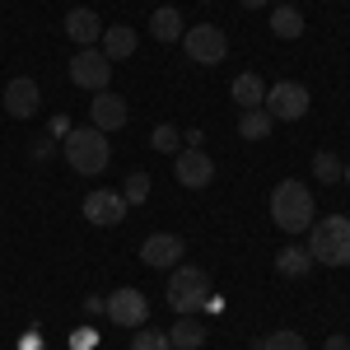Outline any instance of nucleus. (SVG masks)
Here are the masks:
<instances>
[{"label": "nucleus", "mask_w": 350, "mask_h": 350, "mask_svg": "<svg viewBox=\"0 0 350 350\" xmlns=\"http://www.w3.org/2000/svg\"><path fill=\"white\" fill-rule=\"evenodd\" d=\"M103 313L117 327H145L150 323V299L140 295V290H131V285H117L108 295V304H103Z\"/></svg>", "instance_id": "6e6552de"}, {"label": "nucleus", "mask_w": 350, "mask_h": 350, "mask_svg": "<svg viewBox=\"0 0 350 350\" xmlns=\"http://www.w3.org/2000/svg\"><path fill=\"white\" fill-rule=\"evenodd\" d=\"M19 350H42V336H38V332H28L24 341H19Z\"/></svg>", "instance_id": "c756f323"}, {"label": "nucleus", "mask_w": 350, "mask_h": 350, "mask_svg": "<svg viewBox=\"0 0 350 350\" xmlns=\"http://www.w3.org/2000/svg\"><path fill=\"white\" fill-rule=\"evenodd\" d=\"M122 196H126V206L150 201V173H131V178H126V187H122Z\"/></svg>", "instance_id": "393cba45"}, {"label": "nucleus", "mask_w": 350, "mask_h": 350, "mask_svg": "<svg viewBox=\"0 0 350 350\" xmlns=\"http://www.w3.org/2000/svg\"><path fill=\"white\" fill-rule=\"evenodd\" d=\"M313 215H318L313 191L304 187L299 178L275 183V191H271V219H275V229H285V234H308V229H313Z\"/></svg>", "instance_id": "f257e3e1"}, {"label": "nucleus", "mask_w": 350, "mask_h": 350, "mask_svg": "<svg viewBox=\"0 0 350 350\" xmlns=\"http://www.w3.org/2000/svg\"><path fill=\"white\" fill-rule=\"evenodd\" d=\"M28 154L42 163V159H52V154H56V145H52V140H33V150H28Z\"/></svg>", "instance_id": "bb28decb"}, {"label": "nucleus", "mask_w": 350, "mask_h": 350, "mask_svg": "<svg viewBox=\"0 0 350 350\" xmlns=\"http://www.w3.org/2000/svg\"><path fill=\"white\" fill-rule=\"evenodd\" d=\"M61 154H66V163H70L80 178H98L112 159V145L98 126H75V131L61 135Z\"/></svg>", "instance_id": "f03ea898"}, {"label": "nucleus", "mask_w": 350, "mask_h": 350, "mask_svg": "<svg viewBox=\"0 0 350 350\" xmlns=\"http://www.w3.org/2000/svg\"><path fill=\"white\" fill-rule=\"evenodd\" d=\"M70 346H75V350H94V346H98V336H94V332H75Z\"/></svg>", "instance_id": "cd10ccee"}, {"label": "nucleus", "mask_w": 350, "mask_h": 350, "mask_svg": "<svg viewBox=\"0 0 350 350\" xmlns=\"http://www.w3.org/2000/svg\"><path fill=\"white\" fill-rule=\"evenodd\" d=\"M211 295H215V290H211V275L201 267H183V262L173 267V275H168V308H173L178 318H183V313H201Z\"/></svg>", "instance_id": "20e7f679"}, {"label": "nucleus", "mask_w": 350, "mask_h": 350, "mask_svg": "<svg viewBox=\"0 0 350 350\" xmlns=\"http://www.w3.org/2000/svg\"><path fill=\"white\" fill-rule=\"evenodd\" d=\"M178 140H183V135H178V126H168V122L154 126V135H150V145H154L159 154H178Z\"/></svg>", "instance_id": "a878e982"}, {"label": "nucleus", "mask_w": 350, "mask_h": 350, "mask_svg": "<svg viewBox=\"0 0 350 350\" xmlns=\"http://www.w3.org/2000/svg\"><path fill=\"white\" fill-rule=\"evenodd\" d=\"M308 103H313V98H308V89L299 80H280V84L267 89V103H262V108H267L275 122H299V117H308Z\"/></svg>", "instance_id": "423d86ee"}, {"label": "nucleus", "mask_w": 350, "mask_h": 350, "mask_svg": "<svg viewBox=\"0 0 350 350\" xmlns=\"http://www.w3.org/2000/svg\"><path fill=\"white\" fill-rule=\"evenodd\" d=\"M271 126H275V117H271L267 108H243V117H239V135L243 140H267Z\"/></svg>", "instance_id": "412c9836"}, {"label": "nucleus", "mask_w": 350, "mask_h": 350, "mask_svg": "<svg viewBox=\"0 0 350 350\" xmlns=\"http://www.w3.org/2000/svg\"><path fill=\"white\" fill-rule=\"evenodd\" d=\"M341 168H346V163L336 159L332 150H318V154H313V178H318V183H327V187H336Z\"/></svg>", "instance_id": "4be33fe9"}, {"label": "nucleus", "mask_w": 350, "mask_h": 350, "mask_svg": "<svg viewBox=\"0 0 350 350\" xmlns=\"http://www.w3.org/2000/svg\"><path fill=\"white\" fill-rule=\"evenodd\" d=\"M262 350H308L304 346V336L299 332H290V327H280V332H271L267 341H257Z\"/></svg>", "instance_id": "b1692460"}, {"label": "nucleus", "mask_w": 350, "mask_h": 350, "mask_svg": "<svg viewBox=\"0 0 350 350\" xmlns=\"http://www.w3.org/2000/svg\"><path fill=\"white\" fill-rule=\"evenodd\" d=\"M239 5H243V10H257V5H262V0H239Z\"/></svg>", "instance_id": "2f4dec72"}, {"label": "nucleus", "mask_w": 350, "mask_h": 350, "mask_svg": "<svg viewBox=\"0 0 350 350\" xmlns=\"http://www.w3.org/2000/svg\"><path fill=\"white\" fill-rule=\"evenodd\" d=\"M173 173H178V183L191 191H201L211 178H215V163H211V154L206 150H196V145H187V150H178V163H173Z\"/></svg>", "instance_id": "f8f14e48"}, {"label": "nucleus", "mask_w": 350, "mask_h": 350, "mask_svg": "<svg viewBox=\"0 0 350 350\" xmlns=\"http://www.w3.org/2000/svg\"><path fill=\"white\" fill-rule=\"evenodd\" d=\"M313 267H318V262L308 257V247H280V252H275V271L290 275V280H304Z\"/></svg>", "instance_id": "6ab92c4d"}, {"label": "nucleus", "mask_w": 350, "mask_h": 350, "mask_svg": "<svg viewBox=\"0 0 350 350\" xmlns=\"http://www.w3.org/2000/svg\"><path fill=\"white\" fill-rule=\"evenodd\" d=\"M98 52L108 56V61H126L135 52V28L131 24H112L103 28V38H98Z\"/></svg>", "instance_id": "dca6fc26"}, {"label": "nucleus", "mask_w": 350, "mask_h": 350, "mask_svg": "<svg viewBox=\"0 0 350 350\" xmlns=\"http://www.w3.org/2000/svg\"><path fill=\"white\" fill-rule=\"evenodd\" d=\"M150 33H154V42H178V38H183V14H178L173 5H159V10L150 14Z\"/></svg>", "instance_id": "a211bd4d"}, {"label": "nucleus", "mask_w": 350, "mask_h": 350, "mask_svg": "<svg viewBox=\"0 0 350 350\" xmlns=\"http://www.w3.org/2000/svg\"><path fill=\"white\" fill-rule=\"evenodd\" d=\"M0 103H5L10 117H19V122H24V117H38V108H42V89H38V80L19 75V80L5 84V98H0Z\"/></svg>", "instance_id": "ddd939ff"}, {"label": "nucleus", "mask_w": 350, "mask_h": 350, "mask_svg": "<svg viewBox=\"0 0 350 350\" xmlns=\"http://www.w3.org/2000/svg\"><path fill=\"white\" fill-rule=\"evenodd\" d=\"M80 211H84V219H89V224L108 229V224H122L131 206H126V196H122V191H112V187H94L89 196H84Z\"/></svg>", "instance_id": "1a4fd4ad"}, {"label": "nucleus", "mask_w": 350, "mask_h": 350, "mask_svg": "<svg viewBox=\"0 0 350 350\" xmlns=\"http://www.w3.org/2000/svg\"><path fill=\"white\" fill-rule=\"evenodd\" d=\"M341 183H346V187H350V163H346V168H341Z\"/></svg>", "instance_id": "473e14b6"}, {"label": "nucleus", "mask_w": 350, "mask_h": 350, "mask_svg": "<svg viewBox=\"0 0 350 350\" xmlns=\"http://www.w3.org/2000/svg\"><path fill=\"white\" fill-rule=\"evenodd\" d=\"M183 47H187V61L191 66H219L229 56V38L219 24H196L183 33Z\"/></svg>", "instance_id": "39448f33"}, {"label": "nucleus", "mask_w": 350, "mask_h": 350, "mask_svg": "<svg viewBox=\"0 0 350 350\" xmlns=\"http://www.w3.org/2000/svg\"><path fill=\"white\" fill-rule=\"evenodd\" d=\"M206 336H211V327H206V318H201V313H183L178 323L168 327L173 350H201V346H206Z\"/></svg>", "instance_id": "4468645a"}, {"label": "nucleus", "mask_w": 350, "mask_h": 350, "mask_svg": "<svg viewBox=\"0 0 350 350\" xmlns=\"http://www.w3.org/2000/svg\"><path fill=\"white\" fill-rule=\"evenodd\" d=\"M131 350H173V341H168V332H154V327H135Z\"/></svg>", "instance_id": "5701e85b"}, {"label": "nucleus", "mask_w": 350, "mask_h": 350, "mask_svg": "<svg viewBox=\"0 0 350 350\" xmlns=\"http://www.w3.org/2000/svg\"><path fill=\"white\" fill-rule=\"evenodd\" d=\"M308 257L323 267H350V215H323L308 229Z\"/></svg>", "instance_id": "7ed1b4c3"}, {"label": "nucleus", "mask_w": 350, "mask_h": 350, "mask_svg": "<svg viewBox=\"0 0 350 350\" xmlns=\"http://www.w3.org/2000/svg\"><path fill=\"white\" fill-rule=\"evenodd\" d=\"M323 350H350V341L336 332V336H327V341H323Z\"/></svg>", "instance_id": "c85d7f7f"}, {"label": "nucleus", "mask_w": 350, "mask_h": 350, "mask_svg": "<svg viewBox=\"0 0 350 350\" xmlns=\"http://www.w3.org/2000/svg\"><path fill=\"white\" fill-rule=\"evenodd\" d=\"M66 33H70V42L75 47H98V38H103V19L94 14V10H70L66 14Z\"/></svg>", "instance_id": "2eb2a0df"}, {"label": "nucleus", "mask_w": 350, "mask_h": 350, "mask_svg": "<svg viewBox=\"0 0 350 350\" xmlns=\"http://www.w3.org/2000/svg\"><path fill=\"white\" fill-rule=\"evenodd\" d=\"M201 313H224V299H219V295H211V299H206V308H201Z\"/></svg>", "instance_id": "7c9ffc66"}, {"label": "nucleus", "mask_w": 350, "mask_h": 350, "mask_svg": "<svg viewBox=\"0 0 350 350\" xmlns=\"http://www.w3.org/2000/svg\"><path fill=\"white\" fill-rule=\"evenodd\" d=\"M252 350H262V346H252Z\"/></svg>", "instance_id": "f704fd0d"}, {"label": "nucleus", "mask_w": 350, "mask_h": 350, "mask_svg": "<svg viewBox=\"0 0 350 350\" xmlns=\"http://www.w3.org/2000/svg\"><path fill=\"white\" fill-rule=\"evenodd\" d=\"M131 122V108H126V98L122 94H94V103H89V126H98V131L108 135V131H122Z\"/></svg>", "instance_id": "9d476101"}, {"label": "nucleus", "mask_w": 350, "mask_h": 350, "mask_svg": "<svg viewBox=\"0 0 350 350\" xmlns=\"http://www.w3.org/2000/svg\"><path fill=\"white\" fill-rule=\"evenodd\" d=\"M112 80V61L98 47H80V52L70 56V84L75 89H94V94H103Z\"/></svg>", "instance_id": "0eeeda50"}, {"label": "nucleus", "mask_w": 350, "mask_h": 350, "mask_svg": "<svg viewBox=\"0 0 350 350\" xmlns=\"http://www.w3.org/2000/svg\"><path fill=\"white\" fill-rule=\"evenodd\" d=\"M271 33L285 38V42L304 38V14H299L295 5H275V10H271Z\"/></svg>", "instance_id": "aec40b11"}, {"label": "nucleus", "mask_w": 350, "mask_h": 350, "mask_svg": "<svg viewBox=\"0 0 350 350\" xmlns=\"http://www.w3.org/2000/svg\"><path fill=\"white\" fill-rule=\"evenodd\" d=\"M229 94H234L239 108H262L267 103V84H262V75H252V70H243L239 80L229 84Z\"/></svg>", "instance_id": "f3484780"}, {"label": "nucleus", "mask_w": 350, "mask_h": 350, "mask_svg": "<svg viewBox=\"0 0 350 350\" xmlns=\"http://www.w3.org/2000/svg\"><path fill=\"white\" fill-rule=\"evenodd\" d=\"M183 252H187V243L178 239V234H150V239L140 243V262L154 271H173L183 262Z\"/></svg>", "instance_id": "9b49d317"}, {"label": "nucleus", "mask_w": 350, "mask_h": 350, "mask_svg": "<svg viewBox=\"0 0 350 350\" xmlns=\"http://www.w3.org/2000/svg\"><path fill=\"white\" fill-rule=\"evenodd\" d=\"M280 5H295V0H280Z\"/></svg>", "instance_id": "72a5a7b5"}]
</instances>
